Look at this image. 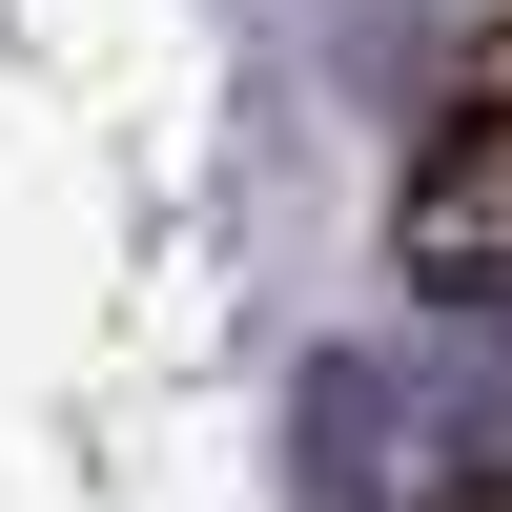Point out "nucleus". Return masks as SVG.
<instances>
[{"mask_svg":"<svg viewBox=\"0 0 512 512\" xmlns=\"http://www.w3.org/2000/svg\"><path fill=\"white\" fill-rule=\"evenodd\" d=\"M410 267L431 287H512V103H451V144L410 164Z\"/></svg>","mask_w":512,"mask_h":512,"instance_id":"f257e3e1","label":"nucleus"},{"mask_svg":"<svg viewBox=\"0 0 512 512\" xmlns=\"http://www.w3.org/2000/svg\"><path fill=\"white\" fill-rule=\"evenodd\" d=\"M472 103H512V21H472Z\"/></svg>","mask_w":512,"mask_h":512,"instance_id":"f03ea898","label":"nucleus"},{"mask_svg":"<svg viewBox=\"0 0 512 512\" xmlns=\"http://www.w3.org/2000/svg\"><path fill=\"white\" fill-rule=\"evenodd\" d=\"M451 512H512V492H451Z\"/></svg>","mask_w":512,"mask_h":512,"instance_id":"7ed1b4c3","label":"nucleus"}]
</instances>
